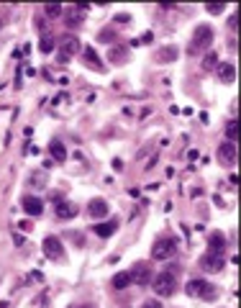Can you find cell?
Returning a JSON list of instances; mask_svg holds the SVG:
<instances>
[{
	"instance_id": "d6986e66",
	"label": "cell",
	"mask_w": 241,
	"mask_h": 308,
	"mask_svg": "<svg viewBox=\"0 0 241 308\" xmlns=\"http://www.w3.org/2000/svg\"><path fill=\"white\" fill-rule=\"evenodd\" d=\"M54 47H57V44H54V39H52L49 34H44V36H41V41H39V52H41V54H52V52H54Z\"/></svg>"
},
{
	"instance_id": "f1b7e54d",
	"label": "cell",
	"mask_w": 241,
	"mask_h": 308,
	"mask_svg": "<svg viewBox=\"0 0 241 308\" xmlns=\"http://www.w3.org/2000/svg\"><path fill=\"white\" fill-rule=\"evenodd\" d=\"M72 308H93V305H72Z\"/></svg>"
},
{
	"instance_id": "f546056e",
	"label": "cell",
	"mask_w": 241,
	"mask_h": 308,
	"mask_svg": "<svg viewBox=\"0 0 241 308\" xmlns=\"http://www.w3.org/2000/svg\"><path fill=\"white\" fill-rule=\"evenodd\" d=\"M0 26H3V21H0Z\"/></svg>"
},
{
	"instance_id": "ffe728a7",
	"label": "cell",
	"mask_w": 241,
	"mask_h": 308,
	"mask_svg": "<svg viewBox=\"0 0 241 308\" xmlns=\"http://www.w3.org/2000/svg\"><path fill=\"white\" fill-rule=\"evenodd\" d=\"M128 282H131V275H128V272H118L111 285H113L116 290H123V288H128Z\"/></svg>"
},
{
	"instance_id": "44dd1931",
	"label": "cell",
	"mask_w": 241,
	"mask_h": 308,
	"mask_svg": "<svg viewBox=\"0 0 241 308\" xmlns=\"http://www.w3.org/2000/svg\"><path fill=\"white\" fill-rule=\"evenodd\" d=\"M215 67H218V57H215V52H208L203 59V70H215Z\"/></svg>"
},
{
	"instance_id": "cb8c5ba5",
	"label": "cell",
	"mask_w": 241,
	"mask_h": 308,
	"mask_svg": "<svg viewBox=\"0 0 241 308\" xmlns=\"http://www.w3.org/2000/svg\"><path fill=\"white\" fill-rule=\"evenodd\" d=\"M223 8H226V6H221V3H208V6H205V11H208L210 16H218V13H223Z\"/></svg>"
},
{
	"instance_id": "9c48e42d",
	"label": "cell",
	"mask_w": 241,
	"mask_h": 308,
	"mask_svg": "<svg viewBox=\"0 0 241 308\" xmlns=\"http://www.w3.org/2000/svg\"><path fill=\"white\" fill-rule=\"evenodd\" d=\"M108 211H111V206L103 198H95V201L87 203V216L90 218H103V216H108Z\"/></svg>"
},
{
	"instance_id": "52a82bcc",
	"label": "cell",
	"mask_w": 241,
	"mask_h": 308,
	"mask_svg": "<svg viewBox=\"0 0 241 308\" xmlns=\"http://www.w3.org/2000/svg\"><path fill=\"white\" fill-rule=\"evenodd\" d=\"M223 265H226V262H223V254H210V252H208V254L200 259V267H203L205 272H221Z\"/></svg>"
},
{
	"instance_id": "7a4b0ae2",
	"label": "cell",
	"mask_w": 241,
	"mask_h": 308,
	"mask_svg": "<svg viewBox=\"0 0 241 308\" xmlns=\"http://www.w3.org/2000/svg\"><path fill=\"white\" fill-rule=\"evenodd\" d=\"M174 290H177V277H174V272H159V275L154 277V293H157V295L167 298V295H172Z\"/></svg>"
},
{
	"instance_id": "3957f363",
	"label": "cell",
	"mask_w": 241,
	"mask_h": 308,
	"mask_svg": "<svg viewBox=\"0 0 241 308\" xmlns=\"http://www.w3.org/2000/svg\"><path fill=\"white\" fill-rule=\"evenodd\" d=\"M185 293H187L190 298H205V300H213V298H215V288L208 285L205 280H190V282L185 285Z\"/></svg>"
},
{
	"instance_id": "4316f807",
	"label": "cell",
	"mask_w": 241,
	"mask_h": 308,
	"mask_svg": "<svg viewBox=\"0 0 241 308\" xmlns=\"http://www.w3.org/2000/svg\"><path fill=\"white\" fill-rule=\"evenodd\" d=\"M141 41H144V44H151V41H154V34H151V31H146V34L141 36ZM141 41H139V44H141Z\"/></svg>"
},
{
	"instance_id": "e0dca14e",
	"label": "cell",
	"mask_w": 241,
	"mask_h": 308,
	"mask_svg": "<svg viewBox=\"0 0 241 308\" xmlns=\"http://www.w3.org/2000/svg\"><path fill=\"white\" fill-rule=\"evenodd\" d=\"M82 13H85V6H75V8H70V11H67V24H70V26H80Z\"/></svg>"
},
{
	"instance_id": "8fae6325",
	"label": "cell",
	"mask_w": 241,
	"mask_h": 308,
	"mask_svg": "<svg viewBox=\"0 0 241 308\" xmlns=\"http://www.w3.org/2000/svg\"><path fill=\"white\" fill-rule=\"evenodd\" d=\"M24 211H26L29 216H41V211H44V201L36 198V195H26V198H24Z\"/></svg>"
},
{
	"instance_id": "30bf717a",
	"label": "cell",
	"mask_w": 241,
	"mask_h": 308,
	"mask_svg": "<svg viewBox=\"0 0 241 308\" xmlns=\"http://www.w3.org/2000/svg\"><path fill=\"white\" fill-rule=\"evenodd\" d=\"M218 157H221L223 165H233L236 162V144L233 141H223L218 146Z\"/></svg>"
},
{
	"instance_id": "6da1fadb",
	"label": "cell",
	"mask_w": 241,
	"mask_h": 308,
	"mask_svg": "<svg viewBox=\"0 0 241 308\" xmlns=\"http://www.w3.org/2000/svg\"><path fill=\"white\" fill-rule=\"evenodd\" d=\"M210 41H213V29L210 26H198L195 34H192V39H190L187 52L190 54H200V52H205L210 47Z\"/></svg>"
},
{
	"instance_id": "7402d4cb",
	"label": "cell",
	"mask_w": 241,
	"mask_h": 308,
	"mask_svg": "<svg viewBox=\"0 0 241 308\" xmlns=\"http://www.w3.org/2000/svg\"><path fill=\"white\" fill-rule=\"evenodd\" d=\"M236 136H238V123L231 121V123L226 126V141H233V144H236Z\"/></svg>"
},
{
	"instance_id": "8992f818",
	"label": "cell",
	"mask_w": 241,
	"mask_h": 308,
	"mask_svg": "<svg viewBox=\"0 0 241 308\" xmlns=\"http://www.w3.org/2000/svg\"><path fill=\"white\" fill-rule=\"evenodd\" d=\"M41 249H44V257L47 259H62L64 257V247H62V241L57 239V236H47L44 239V244H41Z\"/></svg>"
},
{
	"instance_id": "277c9868",
	"label": "cell",
	"mask_w": 241,
	"mask_h": 308,
	"mask_svg": "<svg viewBox=\"0 0 241 308\" xmlns=\"http://www.w3.org/2000/svg\"><path fill=\"white\" fill-rule=\"evenodd\" d=\"M174 252H177V241H174V239H159V241L151 247V257H154L157 262H164V259L174 257Z\"/></svg>"
},
{
	"instance_id": "484cf974",
	"label": "cell",
	"mask_w": 241,
	"mask_h": 308,
	"mask_svg": "<svg viewBox=\"0 0 241 308\" xmlns=\"http://www.w3.org/2000/svg\"><path fill=\"white\" fill-rule=\"evenodd\" d=\"M18 229H21V231H26V234H29V231H31V229H34V224H31V221H21V224H18Z\"/></svg>"
},
{
	"instance_id": "603a6c76",
	"label": "cell",
	"mask_w": 241,
	"mask_h": 308,
	"mask_svg": "<svg viewBox=\"0 0 241 308\" xmlns=\"http://www.w3.org/2000/svg\"><path fill=\"white\" fill-rule=\"evenodd\" d=\"M62 11H64V8H62L59 3H49V6H47V16H49V18H57V16H62Z\"/></svg>"
},
{
	"instance_id": "4fadbf2b",
	"label": "cell",
	"mask_w": 241,
	"mask_h": 308,
	"mask_svg": "<svg viewBox=\"0 0 241 308\" xmlns=\"http://www.w3.org/2000/svg\"><path fill=\"white\" fill-rule=\"evenodd\" d=\"M223 247H226L223 234L213 231V234H210V239H208V249H210V254H223Z\"/></svg>"
},
{
	"instance_id": "83f0119b",
	"label": "cell",
	"mask_w": 241,
	"mask_h": 308,
	"mask_svg": "<svg viewBox=\"0 0 241 308\" xmlns=\"http://www.w3.org/2000/svg\"><path fill=\"white\" fill-rule=\"evenodd\" d=\"M144 308H162V303H159V300H146Z\"/></svg>"
},
{
	"instance_id": "ac0fdd59",
	"label": "cell",
	"mask_w": 241,
	"mask_h": 308,
	"mask_svg": "<svg viewBox=\"0 0 241 308\" xmlns=\"http://www.w3.org/2000/svg\"><path fill=\"white\" fill-rule=\"evenodd\" d=\"M116 229H118V221H108V224H98V226H93V231H95L98 236H111Z\"/></svg>"
},
{
	"instance_id": "2e32d148",
	"label": "cell",
	"mask_w": 241,
	"mask_h": 308,
	"mask_svg": "<svg viewBox=\"0 0 241 308\" xmlns=\"http://www.w3.org/2000/svg\"><path fill=\"white\" fill-rule=\"evenodd\" d=\"M49 151H52V157H54L57 162H64V160H67V149H64V144L57 141V139L49 144Z\"/></svg>"
},
{
	"instance_id": "5bb4252c",
	"label": "cell",
	"mask_w": 241,
	"mask_h": 308,
	"mask_svg": "<svg viewBox=\"0 0 241 308\" xmlns=\"http://www.w3.org/2000/svg\"><path fill=\"white\" fill-rule=\"evenodd\" d=\"M82 57H85V62L93 67V70H98V72H103V64H100V57H98V52L93 49V47H85L82 49Z\"/></svg>"
},
{
	"instance_id": "5b68a950",
	"label": "cell",
	"mask_w": 241,
	"mask_h": 308,
	"mask_svg": "<svg viewBox=\"0 0 241 308\" xmlns=\"http://www.w3.org/2000/svg\"><path fill=\"white\" fill-rule=\"evenodd\" d=\"M77 52H80V41H77V36H64V39L59 41V62H62V64L70 62Z\"/></svg>"
},
{
	"instance_id": "ba28073f",
	"label": "cell",
	"mask_w": 241,
	"mask_h": 308,
	"mask_svg": "<svg viewBox=\"0 0 241 308\" xmlns=\"http://www.w3.org/2000/svg\"><path fill=\"white\" fill-rule=\"evenodd\" d=\"M131 275V282H136V285H149V280H151V267H146L144 262H139L136 267H134V272H128Z\"/></svg>"
},
{
	"instance_id": "d4e9b609",
	"label": "cell",
	"mask_w": 241,
	"mask_h": 308,
	"mask_svg": "<svg viewBox=\"0 0 241 308\" xmlns=\"http://www.w3.org/2000/svg\"><path fill=\"white\" fill-rule=\"evenodd\" d=\"M174 57H177V49H164L159 54V59H174Z\"/></svg>"
},
{
	"instance_id": "9a60e30c",
	"label": "cell",
	"mask_w": 241,
	"mask_h": 308,
	"mask_svg": "<svg viewBox=\"0 0 241 308\" xmlns=\"http://www.w3.org/2000/svg\"><path fill=\"white\" fill-rule=\"evenodd\" d=\"M77 213H80V208H77V206L64 203V201H62V203H57V216H59V218H75Z\"/></svg>"
},
{
	"instance_id": "7c38bea8",
	"label": "cell",
	"mask_w": 241,
	"mask_h": 308,
	"mask_svg": "<svg viewBox=\"0 0 241 308\" xmlns=\"http://www.w3.org/2000/svg\"><path fill=\"white\" fill-rule=\"evenodd\" d=\"M218 77H221V82H226V85H231L233 80H236V67L231 64V62H221L218 67Z\"/></svg>"
}]
</instances>
